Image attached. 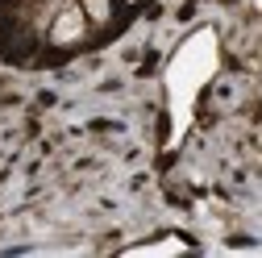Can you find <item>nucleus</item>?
I'll return each mask as SVG.
<instances>
[{
  "instance_id": "2",
  "label": "nucleus",
  "mask_w": 262,
  "mask_h": 258,
  "mask_svg": "<svg viewBox=\"0 0 262 258\" xmlns=\"http://www.w3.org/2000/svg\"><path fill=\"white\" fill-rule=\"evenodd\" d=\"M83 13L92 21H108V0H83Z\"/></svg>"
},
{
  "instance_id": "1",
  "label": "nucleus",
  "mask_w": 262,
  "mask_h": 258,
  "mask_svg": "<svg viewBox=\"0 0 262 258\" xmlns=\"http://www.w3.org/2000/svg\"><path fill=\"white\" fill-rule=\"evenodd\" d=\"M83 34V13L79 9H67L58 21H54V29H50V38L58 42V46H67V42H75Z\"/></svg>"
}]
</instances>
